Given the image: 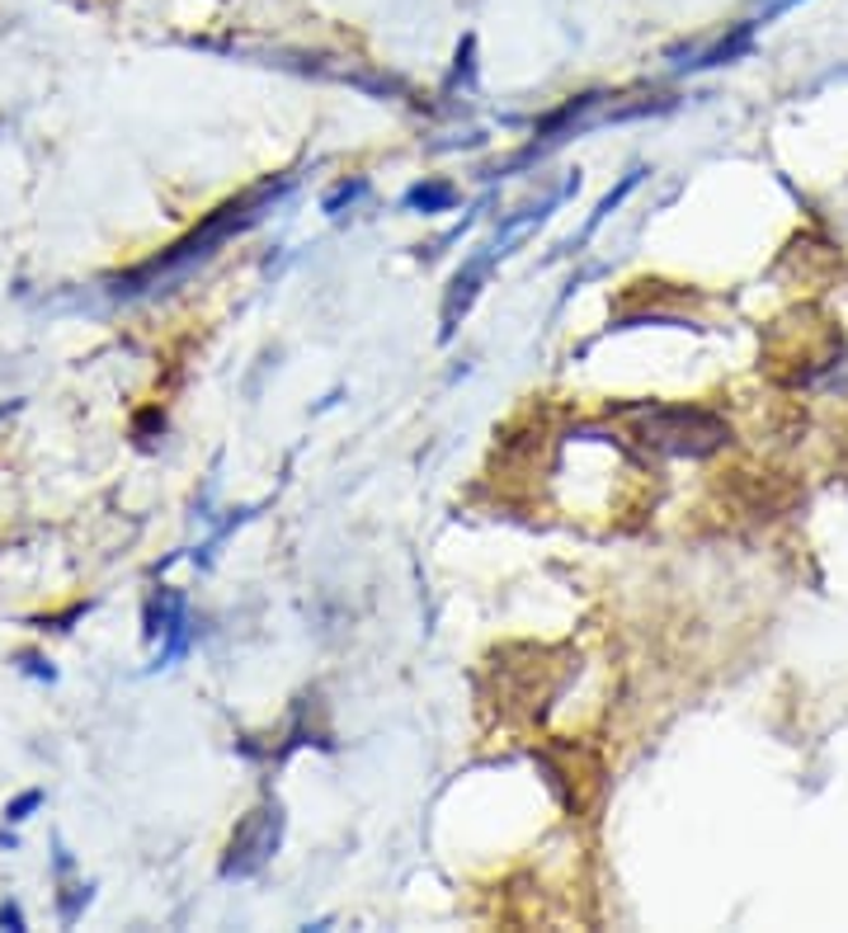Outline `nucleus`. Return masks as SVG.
Segmentation results:
<instances>
[{
  "mask_svg": "<svg viewBox=\"0 0 848 933\" xmlns=\"http://www.w3.org/2000/svg\"><path fill=\"white\" fill-rule=\"evenodd\" d=\"M38 806H42V792L34 787V792H24L14 806H5V820H28V811H38Z\"/></svg>",
  "mask_w": 848,
  "mask_h": 933,
  "instance_id": "obj_7",
  "label": "nucleus"
},
{
  "mask_svg": "<svg viewBox=\"0 0 848 933\" xmlns=\"http://www.w3.org/2000/svg\"><path fill=\"white\" fill-rule=\"evenodd\" d=\"M278 834H283V811H278V801H264L260 811H250L236 825L232 848H226V862H222V876H254L269 858H274Z\"/></svg>",
  "mask_w": 848,
  "mask_h": 933,
  "instance_id": "obj_3",
  "label": "nucleus"
},
{
  "mask_svg": "<svg viewBox=\"0 0 848 933\" xmlns=\"http://www.w3.org/2000/svg\"><path fill=\"white\" fill-rule=\"evenodd\" d=\"M278 194H288V184H264V189H254V194H246V198H232V203H222V208L212 212V217H208L203 226H198L194 236H184L179 246H170L155 264H147L141 274L127 278V288H119V293H137L141 283H151V278H161V274H179V269H189V264H198V260H208V254L217 250L226 236H236V232H246L250 222H260V217H264V208L274 203Z\"/></svg>",
  "mask_w": 848,
  "mask_h": 933,
  "instance_id": "obj_1",
  "label": "nucleus"
},
{
  "mask_svg": "<svg viewBox=\"0 0 848 933\" xmlns=\"http://www.w3.org/2000/svg\"><path fill=\"white\" fill-rule=\"evenodd\" d=\"M636 438L670 458H712L731 444V424L707 406H632Z\"/></svg>",
  "mask_w": 848,
  "mask_h": 933,
  "instance_id": "obj_2",
  "label": "nucleus"
},
{
  "mask_svg": "<svg viewBox=\"0 0 848 933\" xmlns=\"http://www.w3.org/2000/svg\"><path fill=\"white\" fill-rule=\"evenodd\" d=\"M85 900H90V886H66V896H62V919H66V924H76V915L85 910Z\"/></svg>",
  "mask_w": 848,
  "mask_h": 933,
  "instance_id": "obj_6",
  "label": "nucleus"
},
{
  "mask_svg": "<svg viewBox=\"0 0 848 933\" xmlns=\"http://www.w3.org/2000/svg\"><path fill=\"white\" fill-rule=\"evenodd\" d=\"M184 627H189V622H184V599L175 589H161L151 599V613H147V632L155 636L161 632L165 636V646H161V656H155V664H170L184 650V642H189V636H184Z\"/></svg>",
  "mask_w": 848,
  "mask_h": 933,
  "instance_id": "obj_4",
  "label": "nucleus"
},
{
  "mask_svg": "<svg viewBox=\"0 0 848 933\" xmlns=\"http://www.w3.org/2000/svg\"><path fill=\"white\" fill-rule=\"evenodd\" d=\"M0 929H24V915H20V905H5V910H0Z\"/></svg>",
  "mask_w": 848,
  "mask_h": 933,
  "instance_id": "obj_8",
  "label": "nucleus"
},
{
  "mask_svg": "<svg viewBox=\"0 0 848 933\" xmlns=\"http://www.w3.org/2000/svg\"><path fill=\"white\" fill-rule=\"evenodd\" d=\"M406 203L410 208H424V212H429V208H448L452 203V189H448V184H420V189H410Z\"/></svg>",
  "mask_w": 848,
  "mask_h": 933,
  "instance_id": "obj_5",
  "label": "nucleus"
}]
</instances>
